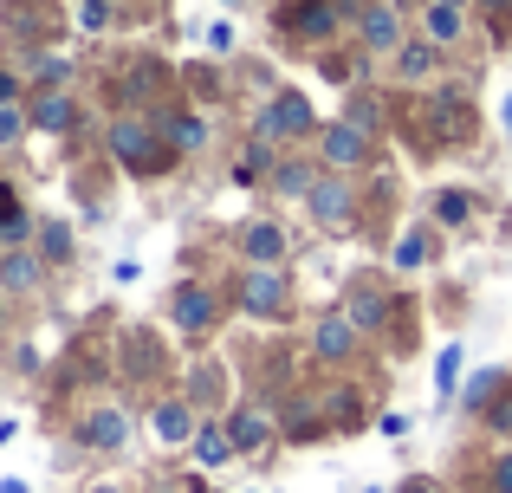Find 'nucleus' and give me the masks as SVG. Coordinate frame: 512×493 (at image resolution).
<instances>
[{
  "label": "nucleus",
  "instance_id": "nucleus-13",
  "mask_svg": "<svg viewBox=\"0 0 512 493\" xmlns=\"http://www.w3.org/2000/svg\"><path fill=\"white\" fill-rule=\"evenodd\" d=\"M150 429L163 435V448H175V442H188V435H195V422H188V403H182V396H175V403H156Z\"/></svg>",
  "mask_w": 512,
  "mask_h": 493
},
{
  "label": "nucleus",
  "instance_id": "nucleus-33",
  "mask_svg": "<svg viewBox=\"0 0 512 493\" xmlns=\"http://www.w3.org/2000/svg\"><path fill=\"white\" fill-rule=\"evenodd\" d=\"M493 429H512V403H500V409H493Z\"/></svg>",
  "mask_w": 512,
  "mask_h": 493
},
{
  "label": "nucleus",
  "instance_id": "nucleus-29",
  "mask_svg": "<svg viewBox=\"0 0 512 493\" xmlns=\"http://www.w3.org/2000/svg\"><path fill=\"white\" fill-rule=\"evenodd\" d=\"M467 208H474V202H467L461 189H448V195H441V202H435V215H441V221H448V228H454V221H467Z\"/></svg>",
  "mask_w": 512,
  "mask_h": 493
},
{
  "label": "nucleus",
  "instance_id": "nucleus-40",
  "mask_svg": "<svg viewBox=\"0 0 512 493\" xmlns=\"http://www.w3.org/2000/svg\"><path fill=\"white\" fill-rule=\"evenodd\" d=\"M461 7H467V0H461Z\"/></svg>",
  "mask_w": 512,
  "mask_h": 493
},
{
  "label": "nucleus",
  "instance_id": "nucleus-28",
  "mask_svg": "<svg viewBox=\"0 0 512 493\" xmlns=\"http://www.w3.org/2000/svg\"><path fill=\"white\" fill-rule=\"evenodd\" d=\"M78 26H85V33H104V26H111V0H85V7H78Z\"/></svg>",
  "mask_w": 512,
  "mask_h": 493
},
{
  "label": "nucleus",
  "instance_id": "nucleus-15",
  "mask_svg": "<svg viewBox=\"0 0 512 493\" xmlns=\"http://www.w3.org/2000/svg\"><path fill=\"white\" fill-rule=\"evenodd\" d=\"M227 435H234V448H260V442H273V416H266V409H240V416L227 422Z\"/></svg>",
  "mask_w": 512,
  "mask_h": 493
},
{
  "label": "nucleus",
  "instance_id": "nucleus-36",
  "mask_svg": "<svg viewBox=\"0 0 512 493\" xmlns=\"http://www.w3.org/2000/svg\"><path fill=\"white\" fill-rule=\"evenodd\" d=\"M480 7H493V13H500V7H512V0H480Z\"/></svg>",
  "mask_w": 512,
  "mask_h": 493
},
{
  "label": "nucleus",
  "instance_id": "nucleus-6",
  "mask_svg": "<svg viewBox=\"0 0 512 493\" xmlns=\"http://www.w3.org/2000/svg\"><path fill=\"white\" fill-rule=\"evenodd\" d=\"M39 279H46V260L26 247H7L0 253V292H39Z\"/></svg>",
  "mask_w": 512,
  "mask_h": 493
},
{
  "label": "nucleus",
  "instance_id": "nucleus-21",
  "mask_svg": "<svg viewBox=\"0 0 512 493\" xmlns=\"http://www.w3.org/2000/svg\"><path fill=\"white\" fill-rule=\"evenodd\" d=\"M188 442H195V461H201V468H221V461L234 455V435H227V429H195Z\"/></svg>",
  "mask_w": 512,
  "mask_h": 493
},
{
  "label": "nucleus",
  "instance_id": "nucleus-34",
  "mask_svg": "<svg viewBox=\"0 0 512 493\" xmlns=\"http://www.w3.org/2000/svg\"><path fill=\"white\" fill-rule=\"evenodd\" d=\"M13 91H20V78H13V72H0V98H13Z\"/></svg>",
  "mask_w": 512,
  "mask_h": 493
},
{
  "label": "nucleus",
  "instance_id": "nucleus-39",
  "mask_svg": "<svg viewBox=\"0 0 512 493\" xmlns=\"http://www.w3.org/2000/svg\"><path fill=\"white\" fill-rule=\"evenodd\" d=\"M91 493H117V487H91Z\"/></svg>",
  "mask_w": 512,
  "mask_h": 493
},
{
  "label": "nucleus",
  "instance_id": "nucleus-27",
  "mask_svg": "<svg viewBox=\"0 0 512 493\" xmlns=\"http://www.w3.org/2000/svg\"><path fill=\"white\" fill-rule=\"evenodd\" d=\"M208 396L221 403V364H214V370L201 364V370H195V390H188V403H208Z\"/></svg>",
  "mask_w": 512,
  "mask_h": 493
},
{
  "label": "nucleus",
  "instance_id": "nucleus-12",
  "mask_svg": "<svg viewBox=\"0 0 512 493\" xmlns=\"http://www.w3.org/2000/svg\"><path fill=\"white\" fill-rule=\"evenodd\" d=\"M331 26H338V7H331V0H299V7H292V33L331 39Z\"/></svg>",
  "mask_w": 512,
  "mask_h": 493
},
{
  "label": "nucleus",
  "instance_id": "nucleus-35",
  "mask_svg": "<svg viewBox=\"0 0 512 493\" xmlns=\"http://www.w3.org/2000/svg\"><path fill=\"white\" fill-rule=\"evenodd\" d=\"M402 493H435V487H428V481H409V487H402Z\"/></svg>",
  "mask_w": 512,
  "mask_h": 493
},
{
  "label": "nucleus",
  "instance_id": "nucleus-37",
  "mask_svg": "<svg viewBox=\"0 0 512 493\" xmlns=\"http://www.w3.org/2000/svg\"><path fill=\"white\" fill-rule=\"evenodd\" d=\"M506 130H512V98H506Z\"/></svg>",
  "mask_w": 512,
  "mask_h": 493
},
{
  "label": "nucleus",
  "instance_id": "nucleus-10",
  "mask_svg": "<svg viewBox=\"0 0 512 493\" xmlns=\"http://www.w3.org/2000/svg\"><path fill=\"white\" fill-rule=\"evenodd\" d=\"M305 208H312L318 228H344L350 221V182H318V189L305 195Z\"/></svg>",
  "mask_w": 512,
  "mask_h": 493
},
{
  "label": "nucleus",
  "instance_id": "nucleus-38",
  "mask_svg": "<svg viewBox=\"0 0 512 493\" xmlns=\"http://www.w3.org/2000/svg\"><path fill=\"white\" fill-rule=\"evenodd\" d=\"M0 318H7V292H0Z\"/></svg>",
  "mask_w": 512,
  "mask_h": 493
},
{
  "label": "nucleus",
  "instance_id": "nucleus-19",
  "mask_svg": "<svg viewBox=\"0 0 512 493\" xmlns=\"http://www.w3.org/2000/svg\"><path fill=\"white\" fill-rule=\"evenodd\" d=\"M396 72L402 78H428L435 72V39H402L396 46Z\"/></svg>",
  "mask_w": 512,
  "mask_h": 493
},
{
  "label": "nucleus",
  "instance_id": "nucleus-8",
  "mask_svg": "<svg viewBox=\"0 0 512 493\" xmlns=\"http://www.w3.org/2000/svg\"><path fill=\"white\" fill-rule=\"evenodd\" d=\"M357 33H363V46H370V52H396V46H402V20L383 7V0L357 13Z\"/></svg>",
  "mask_w": 512,
  "mask_h": 493
},
{
  "label": "nucleus",
  "instance_id": "nucleus-20",
  "mask_svg": "<svg viewBox=\"0 0 512 493\" xmlns=\"http://www.w3.org/2000/svg\"><path fill=\"white\" fill-rule=\"evenodd\" d=\"M383 312H389V299L376 286H357V292H350V325H357V331H376V325H383Z\"/></svg>",
  "mask_w": 512,
  "mask_h": 493
},
{
  "label": "nucleus",
  "instance_id": "nucleus-18",
  "mask_svg": "<svg viewBox=\"0 0 512 493\" xmlns=\"http://www.w3.org/2000/svg\"><path fill=\"white\" fill-rule=\"evenodd\" d=\"M26 228H33V221H26L20 195H13L7 182H0V247H20V241H26Z\"/></svg>",
  "mask_w": 512,
  "mask_h": 493
},
{
  "label": "nucleus",
  "instance_id": "nucleus-4",
  "mask_svg": "<svg viewBox=\"0 0 512 493\" xmlns=\"http://www.w3.org/2000/svg\"><path fill=\"white\" fill-rule=\"evenodd\" d=\"M318 156H325L331 169L370 163V130H357V124H325V130H318Z\"/></svg>",
  "mask_w": 512,
  "mask_h": 493
},
{
  "label": "nucleus",
  "instance_id": "nucleus-17",
  "mask_svg": "<svg viewBox=\"0 0 512 493\" xmlns=\"http://www.w3.org/2000/svg\"><path fill=\"white\" fill-rule=\"evenodd\" d=\"M85 442H91V448H124V442H130V422L117 416V409H98V416L85 422Z\"/></svg>",
  "mask_w": 512,
  "mask_h": 493
},
{
  "label": "nucleus",
  "instance_id": "nucleus-22",
  "mask_svg": "<svg viewBox=\"0 0 512 493\" xmlns=\"http://www.w3.org/2000/svg\"><path fill=\"white\" fill-rule=\"evenodd\" d=\"M273 189H279V195H312V189H318L312 163H286V169H279V176H273Z\"/></svg>",
  "mask_w": 512,
  "mask_h": 493
},
{
  "label": "nucleus",
  "instance_id": "nucleus-24",
  "mask_svg": "<svg viewBox=\"0 0 512 493\" xmlns=\"http://www.w3.org/2000/svg\"><path fill=\"white\" fill-rule=\"evenodd\" d=\"M500 383H506V377H500V370H480V377H474V383H467V409H487V403H493V396H500Z\"/></svg>",
  "mask_w": 512,
  "mask_h": 493
},
{
  "label": "nucleus",
  "instance_id": "nucleus-3",
  "mask_svg": "<svg viewBox=\"0 0 512 493\" xmlns=\"http://www.w3.org/2000/svg\"><path fill=\"white\" fill-rule=\"evenodd\" d=\"M240 312L279 318V312H286V273H279V266H253V273L240 279Z\"/></svg>",
  "mask_w": 512,
  "mask_h": 493
},
{
  "label": "nucleus",
  "instance_id": "nucleus-7",
  "mask_svg": "<svg viewBox=\"0 0 512 493\" xmlns=\"http://www.w3.org/2000/svg\"><path fill=\"white\" fill-rule=\"evenodd\" d=\"M461 33H467V7H461V0H428V7H422V39L454 46Z\"/></svg>",
  "mask_w": 512,
  "mask_h": 493
},
{
  "label": "nucleus",
  "instance_id": "nucleus-31",
  "mask_svg": "<svg viewBox=\"0 0 512 493\" xmlns=\"http://www.w3.org/2000/svg\"><path fill=\"white\" fill-rule=\"evenodd\" d=\"M227 46H234V26L214 20V26H208V52H227Z\"/></svg>",
  "mask_w": 512,
  "mask_h": 493
},
{
  "label": "nucleus",
  "instance_id": "nucleus-25",
  "mask_svg": "<svg viewBox=\"0 0 512 493\" xmlns=\"http://www.w3.org/2000/svg\"><path fill=\"white\" fill-rule=\"evenodd\" d=\"M428 253H435V241H428V228H409V241L396 247V266H422Z\"/></svg>",
  "mask_w": 512,
  "mask_h": 493
},
{
  "label": "nucleus",
  "instance_id": "nucleus-11",
  "mask_svg": "<svg viewBox=\"0 0 512 493\" xmlns=\"http://www.w3.org/2000/svg\"><path fill=\"white\" fill-rule=\"evenodd\" d=\"M26 117H33V130H46V137H65V130H72V98H65V91H39Z\"/></svg>",
  "mask_w": 512,
  "mask_h": 493
},
{
  "label": "nucleus",
  "instance_id": "nucleus-9",
  "mask_svg": "<svg viewBox=\"0 0 512 493\" xmlns=\"http://www.w3.org/2000/svg\"><path fill=\"white\" fill-rule=\"evenodd\" d=\"M240 253H247L253 266H279L286 260V228H279V221H253V228L240 234Z\"/></svg>",
  "mask_w": 512,
  "mask_h": 493
},
{
  "label": "nucleus",
  "instance_id": "nucleus-23",
  "mask_svg": "<svg viewBox=\"0 0 512 493\" xmlns=\"http://www.w3.org/2000/svg\"><path fill=\"white\" fill-rule=\"evenodd\" d=\"M39 247H46V260H72V228L65 221H39Z\"/></svg>",
  "mask_w": 512,
  "mask_h": 493
},
{
  "label": "nucleus",
  "instance_id": "nucleus-14",
  "mask_svg": "<svg viewBox=\"0 0 512 493\" xmlns=\"http://www.w3.org/2000/svg\"><path fill=\"white\" fill-rule=\"evenodd\" d=\"M318 357H350L357 351V325H350V318H318Z\"/></svg>",
  "mask_w": 512,
  "mask_h": 493
},
{
  "label": "nucleus",
  "instance_id": "nucleus-32",
  "mask_svg": "<svg viewBox=\"0 0 512 493\" xmlns=\"http://www.w3.org/2000/svg\"><path fill=\"white\" fill-rule=\"evenodd\" d=\"M493 487L512 493V455H500V468H493Z\"/></svg>",
  "mask_w": 512,
  "mask_h": 493
},
{
  "label": "nucleus",
  "instance_id": "nucleus-2",
  "mask_svg": "<svg viewBox=\"0 0 512 493\" xmlns=\"http://www.w3.org/2000/svg\"><path fill=\"white\" fill-rule=\"evenodd\" d=\"M111 150L124 156L130 169H163L169 163V150L175 143L163 137V130H150V124H137V117H117L111 124Z\"/></svg>",
  "mask_w": 512,
  "mask_h": 493
},
{
  "label": "nucleus",
  "instance_id": "nucleus-30",
  "mask_svg": "<svg viewBox=\"0 0 512 493\" xmlns=\"http://www.w3.org/2000/svg\"><path fill=\"white\" fill-rule=\"evenodd\" d=\"M454 370H461V351L448 344V351H441V370H435V377H441V390H454Z\"/></svg>",
  "mask_w": 512,
  "mask_h": 493
},
{
  "label": "nucleus",
  "instance_id": "nucleus-5",
  "mask_svg": "<svg viewBox=\"0 0 512 493\" xmlns=\"http://www.w3.org/2000/svg\"><path fill=\"white\" fill-rule=\"evenodd\" d=\"M175 325H182L188 338L214 331V292H208V286H195V279H182V286H175Z\"/></svg>",
  "mask_w": 512,
  "mask_h": 493
},
{
  "label": "nucleus",
  "instance_id": "nucleus-16",
  "mask_svg": "<svg viewBox=\"0 0 512 493\" xmlns=\"http://www.w3.org/2000/svg\"><path fill=\"white\" fill-rule=\"evenodd\" d=\"M163 137L175 143V150H201V143H208V117H201V111H175L163 124Z\"/></svg>",
  "mask_w": 512,
  "mask_h": 493
},
{
  "label": "nucleus",
  "instance_id": "nucleus-1",
  "mask_svg": "<svg viewBox=\"0 0 512 493\" xmlns=\"http://www.w3.org/2000/svg\"><path fill=\"white\" fill-rule=\"evenodd\" d=\"M260 137H279V143L318 137V111H312V98H305V91H279V98L260 111Z\"/></svg>",
  "mask_w": 512,
  "mask_h": 493
},
{
  "label": "nucleus",
  "instance_id": "nucleus-26",
  "mask_svg": "<svg viewBox=\"0 0 512 493\" xmlns=\"http://www.w3.org/2000/svg\"><path fill=\"white\" fill-rule=\"evenodd\" d=\"M26 130H33V117H26L20 104H0V143H20Z\"/></svg>",
  "mask_w": 512,
  "mask_h": 493
}]
</instances>
